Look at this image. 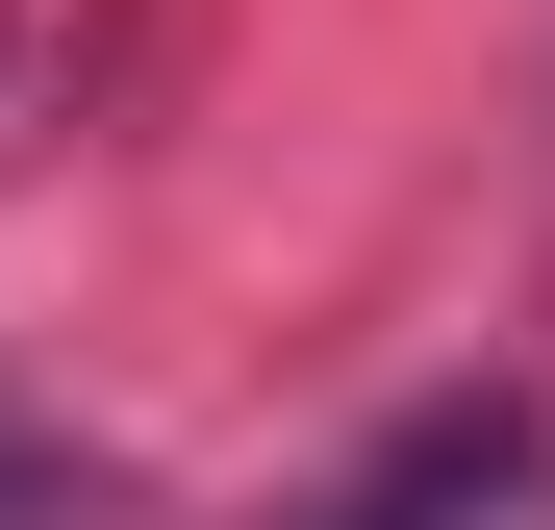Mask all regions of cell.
Returning a JSON list of instances; mask_svg holds the SVG:
<instances>
[{
	"instance_id": "2",
	"label": "cell",
	"mask_w": 555,
	"mask_h": 530,
	"mask_svg": "<svg viewBox=\"0 0 555 530\" xmlns=\"http://www.w3.org/2000/svg\"><path fill=\"white\" fill-rule=\"evenodd\" d=\"M0 530H76V455H51L26 404H0Z\"/></svg>"
},
{
	"instance_id": "1",
	"label": "cell",
	"mask_w": 555,
	"mask_h": 530,
	"mask_svg": "<svg viewBox=\"0 0 555 530\" xmlns=\"http://www.w3.org/2000/svg\"><path fill=\"white\" fill-rule=\"evenodd\" d=\"M278 530H555V404L530 379H454V404L379 429V455H328Z\"/></svg>"
}]
</instances>
